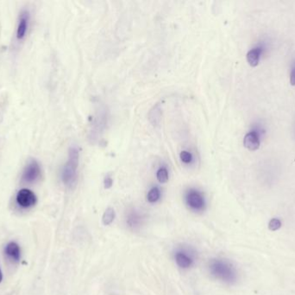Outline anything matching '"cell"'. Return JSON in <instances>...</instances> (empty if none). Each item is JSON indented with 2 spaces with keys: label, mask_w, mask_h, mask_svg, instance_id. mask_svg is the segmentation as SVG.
Returning <instances> with one entry per match:
<instances>
[{
  "label": "cell",
  "mask_w": 295,
  "mask_h": 295,
  "mask_svg": "<svg viewBox=\"0 0 295 295\" xmlns=\"http://www.w3.org/2000/svg\"><path fill=\"white\" fill-rule=\"evenodd\" d=\"M2 279H3V275H2V271H1V268H0V282L2 281Z\"/></svg>",
  "instance_id": "cell-20"
},
{
  "label": "cell",
  "mask_w": 295,
  "mask_h": 295,
  "mask_svg": "<svg viewBox=\"0 0 295 295\" xmlns=\"http://www.w3.org/2000/svg\"><path fill=\"white\" fill-rule=\"evenodd\" d=\"M179 157H180V159L185 164H189L192 161V154L189 152H188V151H182L180 154H179Z\"/></svg>",
  "instance_id": "cell-17"
},
{
  "label": "cell",
  "mask_w": 295,
  "mask_h": 295,
  "mask_svg": "<svg viewBox=\"0 0 295 295\" xmlns=\"http://www.w3.org/2000/svg\"><path fill=\"white\" fill-rule=\"evenodd\" d=\"M79 158L80 153L78 147L73 146L68 151V159L63 166L61 171V179L62 182L68 188H73L75 186L78 178V166H79Z\"/></svg>",
  "instance_id": "cell-1"
},
{
  "label": "cell",
  "mask_w": 295,
  "mask_h": 295,
  "mask_svg": "<svg viewBox=\"0 0 295 295\" xmlns=\"http://www.w3.org/2000/svg\"><path fill=\"white\" fill-rule=\"evenodd\" d=\"M4 253L7 255V257L14 263H17L20 260V247L16 243H9L4 248Z\"/></svg>",
  "instance_id": "cell-7"
},
{
  "label": "cell",
  "mask_w": 295,
  "mask_h": 295,
  "mask_svg": "<svg viewBox=\"0 0 295 295\" xmlns=\"http://www.w3.org/2000/svg\"><path fill=\"white\" fill-rule=\"evenodd\" d=\"M16 201L19 206L28 209L36 204V195L29 189H22L16 194Z\"/></svg>",
  "instance_id": "cell-4"
},
{
  "label": "cell",
  "mask_w": 295,
  "mask_h": 295,
  "mask_svg": "<svg viewBox=\"0 0 295 295\" xmlns=\"http://www.w3.org/2000/svg\"><path fill=\"white\" fill-rule=\"evenodd\" d=\"M209 267L211 275H214L216 278L228 283L235 281L236 278L235 269L228 262L215 259L211 261Z\"/></svg>",
  "instance_id": "cell-2"
},
{
  "label": "cell",
  "mask_w": 295,
  "mask_h": 295,
  "mask_svg": "<svg viewBox=\"0 0 295 295\" xmlns=\"http://www.w3.org/2000/svg\"><path fill=\"white\" fill-rule=\"evenodd\" d=\"M112 185H113V180H112V178H111L110 176L105 177L104 180V188H105V189H110V188L112 187Z\"/></svg>",
  "instance_id": "cell-18"
},
{
  "label": "cell",
  "mask_w": 295,
  "mask_h": 295,
  "mask_svg": "<svg viewBox=\"0 0 295 295\" xmlns=\"http://www.w3.org/2000/svg\"><path fill=\"white\" fill-rule=\"evenodd\" d=\"M161 116H162V108H161L159 103H157L149 111L148 120H149V122H151L152 125H157L159 124Z\"/></svg>",
  "instance_id": "cell-9"
},
{
  "label": "cell",
  "mask_w": 295,
  "mask_h": 295,
  "mask_svg": "<svg viewBox=\"0 0 295 295\" xmlns=\"http://www.w3.org/2000/svg\"><path fill=\"white\" fill-rule=\"evenodd\" d=\"M243 145L250 151H256L260 147L259 139L257 134L252 132L245 135L243 140Z\"/></svg>",
  "instance_id": "cell-8"
},
{
  "label": "cell",
  "mask_w": 295,
  "mask_h": 295,
  "mask_svg": "<svg viewBox=\"0 0 295 295\" xmlns=\"http://www.w3.org/2000/svg\"><path fill=\"white\" fill-rule=\"evenodd\" d=\"M29 20H30V13L28 11L22 12L19 16V22L16 30V38L18 40H23L25 37L28 30Z\"/></svg>",
  "instance_id": "cell-5"
},
{
  "label": "cell",
  "mask_w": 295,
  "mask_h": 295,
  "mask_svg": "<svg viewBox=\"0 0 295 295\" xmlns=\"http://www.w3.org/2000/svg\"><path fill=\"white\" fill-rule=\"evenodd\" d=\"M187 202L188 205L194 210H201L205 205L202 195L197 190H190L187 196Z\"/></svg>",
  "instance_id": "cell-6"
},
{
  "label": "cell",
  "mask_w": 295,
  "mask_h": 295,
  "mask_svg": "<svg viewBox=\"0 0 295 295\" xmlns=\"http://www.w3.org/2000/svg\"><path fill=\"white\" fill-rule=\"evenodd\" d=\"M290 83L292 86H295V68L292 69L291 74H290Z\"/></svg>",
  "instance_id": "cell-19"
},
{
  "label": "cell",
  "mask_w": 295,
  "mask_h": 295,
  "mask_svg": "<svg viewBox=\"0 0 295 295\" xmlns=\"http://www.w3.org/2000/svg\"><path fill=\"white\" fill-rule=\"evenodd\" d=\"M160 196H161V192H160L159 189L157 187H154L148 193V201L149 202H156L159 199Z\"/></svg>",
  "instance_id": "cell-13"
},
{
  "label": "cell",
  "mask_w": 295,
  "mask_h": 295,
  "mask_svg": "<svg viewBox=\"0 0 295 295\" xmlns=\"http://www.w3.org/2000/svg\"><path fill=\"white\" fill-rule=\"evenodd\" d=\"M260 55H261V49H254L250 50L247 54V62L251 67H255L258 65L259 62Z\"/></svg>",
  "instance_id": "cell-10"
},
{
  "label": "cell",
  "mask_w": 295,
  "mask_h": 295,
  "mask_svg": "<svg viewBox=\"0 0 295 295\" xmlns=\"http://www.w3.org/2000/svg\"><path fill=\"white\" fill-rule=\"evenodd\" d=\"M281 227V222L279 219L273 218L270 220V222L268 223V229L269 231H276L280 229Z\"/></svg>",
  "instance_id": "cell-16"
},
{
  "label": "cell",
  "mask_w": 295,
  "mask_h": 295,
  "mask_svg": "<svg viewBox=\"0 0 295 295\" xmlns=\"http://www.w3.org/2000/svg\"><path fill=\"white\" fill-rule=\"evenodd\" d=\"M115 217H116V214H115L114 209L108 208L107 210L104 211V215H103L102 222H103L104 225H110L114 221Z\"/></svg>",
  "instance_id": "cell-12"
},
{
  "label": "cell",
  "mask_w": 295,
  "mask_h": 295,
  "mask_svg": "<svg viewBox=\"0 0 295 295\" xmlns=\"http://www.w3.org/2000/svg\"><path fill=\"white\" fill-rule=\"evenodd\" d=\"M40 176V166H39L38 162L35 159H32L29 162L28 165L24 169L23 176H22V180L27 184H33L39 179Z\"/></svg>",
  "instance_id": "cell-3"
},
{
  "label": "cell",
  "mask_w": 295,
  "mask_h": 295,
  "mask_svg": "<svg viewBox=\"0 0 295 295\" xmlns=\"http://www.w3.org/2000/svg\"><path fill=\"white\" fill-rule=\"evenodd\" d=\"M156 178L158 179V181L162 184H165L168 182V171L166 168H160L157 173H156Z\"/></svg>",
  "instance_id": "cell-14"
},
{
  "label": "cell",
  "mask_w": 295,
  "mask_h": 295,
  "mask_svg": "<svg viewBox=\"0 0 295 295\" xmlns=\"http://www.w3.org/2000/svg\"><path fill=\"white\" fill-rule=\"evenodd\" d=\"M140 222H141V219H140L139 216L137 214H135V213L130 215L129 217H128L129 226L136 228V227L139 226Z\"/></svg>",
  "instance_id": "cell-15"
},
{
  "label": "cell",
  "mask_w": 295,
  "mask_h": 295,
  "mask_svg": "<svg viewBox=\"0 0 295 295\" xmlns=\"http://www.w3.org/2000/svg\"><path fill=\"white\" fill-rule=\"evenodd\" d=\"M176 261L178 266L182 268H188L191 266L192 263L191 258L183 253H177L176 255Z\"/></svg>",
  "instance_id": "cell-11"
}]
</instances>
